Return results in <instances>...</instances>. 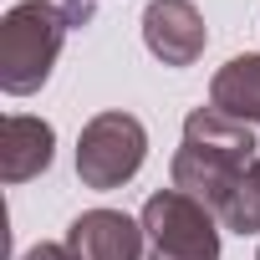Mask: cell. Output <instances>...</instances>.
Returning a JSON list of instances; mask_svg holds the SVG:
<instances>
[{
    "instance_id": "cell-6",
    "label": "cell",
    "mask_w": 260,
    "mask_h": 260,
    "mask_svg": "<svg viewBox=\"0 0 260 260\" xmlns=\"http://www.w3.org/2000/svg\"><path fill=\"white\" fill-rule=\"evenodd\" d=\"M143 219H127L122 209H87L67 230L77 260H143Z\"/></svg>"
},
{
    "instance_id": "cell-9",
    "label": "cell",
    "mask_w": 260,
    "mask_h": 260,
    "mask_svg": "<svg viewBox=\"0 0 260 260\" xmlns=\"http://www.w3.org/2000/svg\"><path fill=\"white\" fill-rule=\"evenodd\" d=\"M219 224L235 235H260V158L235 179L230 199L219 204Z\"/></svg>"
},
{
    "instance_id": "cell-4",
    "label": "cell",
    "mask_w": 260,
    "mask_h": 260,
    "mask_svg": "<svg viewBox=\"0 0 260 260\" xmlns=\"http://www.w3.org/2000/svg\"><path fill=\"white\" fill-rule=\"evenodd\" d=\"M148 158V133L133 112H97L77 138V179L87 189H122Z\"/></svg>"
},
{
    "instance_id": "cell-3",
    "label": "cell",
    "mask_w": 260,
    "mask_h": 260,
    "mask_svg": "<svg viewBox=\"0 0 260 260\" xmlns=\"http://www.w3.org/2000/svg\"><path fill=\"white\" fill-rule=\"evenodd\" d=\"M138 219L148 235V260H219V230H214L219 214L179 194L174 184L148 194Z\"/></svg>"
},
{
    "instance_id": "cell-5",
    "label": "cell",
    "mask_w": 260,
    "mask_h": 260,
    "mask_svg": "<svg viewBox=\"0 0 260 260\" xmlns=\"http://www.w3.org/2000/svg\"><path fill=\"white\" fill-rule=\"evenodd\" d=\"M143 46L164 61V67H194L209 46L204 16L194 0H148L143 11Z\"/></svg>"
},
{
    "instance_id": "cell-7",
    "label": "cell",
    "mask_w": 260,
    "mask_h": 260,
    "mask_svg": "<svg viewBox=\"0 0 260 260\" xmlns=\"http://www.w3.org/2000/svg\"><path fill=\"white\" fill-rule=\"evenodd\" d=\"M51 153H56V133L46 117H31V112L6 117V127H0V179L6 184L41 179L51 169Z\"/></svg>"
},
{
    "instance_id": "cell-2",
    "label": "cell",
    "mask_w": 260,
    "mask_h": 260,
    "mask_svg": "<svg viewBox=\"0 0 260 260\" xmlns=\"http://www.w3.org/2000/svg\"><path fill=\"white\" fill-rule=\"evenodd\" d=\"M72 31L67 6H51V0H21L16 11H6L0 21V87L11 97H31L46 87L61 41Z\"/></svg>"
},
{
    "instance_id": "cell-1",
    "label": "cell",
    "mask_w": 260,
    "mask_h": 260,
    "mask_svg": "<svg viewBox=\"0 0 260 260\" xmlns=\"http://www.w3.org/2000/svg\"><path fill=\"white\" fill-rule=\"evenodd\" d=\"M250 164H255V127L240 117H224L219 107H194L184 117V138L169 164V179L179 194L219 214V204L230 199L235 179Z\"/></svg>"
},
{
    "instance_id": "cell-10",
    "label": "cell",
    "mask_w": 260,
    "mask_h": 260,
    "mask_svg": "<svg viewBox=\"0 0 260 260\" xmlns=\"http://www.w3.org/2000/svg\"><path fill=\"white\" fill-rule=\"evenodd\" d=\"M21 260H77L72 255V245H56V240H41V245H31Z\"/></svg>"
},
{
    "instance_id": "cell-11",
    "label": "cell",
    "mask_w": 260,
    "mask_h": 260,
    "mask_svg": "<svg viewBox=\"0 0 260 260\" xmlns=\"http://www.w3.org/2000/svg\"><path fill=\"white\" fill-rule=\"evenodd\" d=\"M255 260H260V250H255Z\"/></svg>"
},
{
    "instance_id": "cell-8",
    "label": "cell",
    "mask_w": 260,
    "mask_h": 260,
    "mask_svg": "<svg viewBox=\"0 0 260 260\" xmlns=\"http://www.w3.org/2000/svg\"><path fill=\"white\" fill-rule=\"evenodd\" d=\"M209 107H219L224 117H240L250 127H260V56H230L214 82H209Z\"/></svg>"
}]
</instances>
